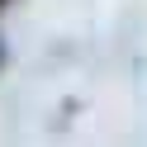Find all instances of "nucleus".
Listing matches in <instances>:
<instances>
[{"instance_id":"f257e3e1","label":"nucleus","mask_w":147,"mask_h":147,"mask_svg":"<svg viewBox=\"0 0 147 147\" xmlns=\"http://www.w3.org/2000/svg\"><path fill=\"white\" fill-rule=\"evenodd\" d=\"M0 62H5V43H0Z\"/></svg>"},{"instance_id":"f03ea898","label":"nucleus","mask_w":147,"mask_h":147,"mask_svg":"<svg viewBox=\"0 0 147 147\" xmlns=\"http://www.w3.org/2000/svg\"><path fill=\"white\" fill-rule=\"evenodd\" d=\"M0 5H5V0H0Z\"/></svg>"}]
</instances>
